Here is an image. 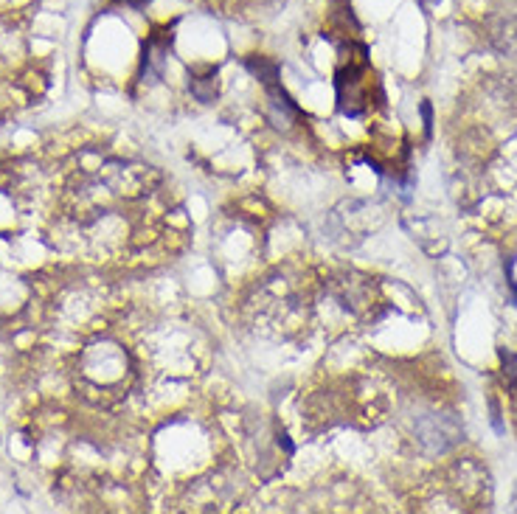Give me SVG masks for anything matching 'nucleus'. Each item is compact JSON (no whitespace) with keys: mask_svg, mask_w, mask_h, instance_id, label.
<instances>
[{"mask_svg":"<svg viewBox=\"0 0 517 514\" xmlns=\"http://www.w3.org/2000/svg\"><path fill=\"white\" fill-rule=\"evenodd\" d=\"M169 48H172V29L158 31V34H152L144 43V51H141V79L144 82L147 79H158L163 74Z\"/></svg>","mask_w":517,"mask_h":514,"instance_id":"1","label":"nucleus"},{"mask_svg":"<svg viewBox=\"0 0 517 514\" xmlns=\"http://www.w3.org/2000/svg\"><path fill=\"white\" fill-rule=\"evenodd\" d=\"M489 45L503 57L517 59V15H503L489 20Z\"/></svg>","mask_w":517,"mask_h":514,"instance_id":"2","label":"nucleus"},{"mask_svg":"<svg viewBox=\"0 0 517 514\" xmlns=\"http://www.w3.org/2000/svg\"><path fill=\"white\" fill-rule=\"evenodd\" d=\"M189 90L197 102L211 104L217 99V90H220V79H217V68H206L203 74L189 71Z\"/></svg>","mask_w":517,"mask_h":514,"instance_id":"3","label":"nucleus"},{"mask_svg":"<svg viewBox=\"0 0 517 514\" xmlns=\"http://www.w3.org/2000/svg\"><path fill=\"white\" fill-rule=\"evenodd\" d=\"M245 68L251 71L259 82H262V88H276V85H281V68H279V62L276 59H270V57H262V54H253V57L245 59Z\"/></svg>","mask_w":517,"mask_h":514,"instance_id":"4","label":"nucleus"},{"mask_svg":"<svg viewBox=\"0 0 517 514\" xmlns=\"http://www.w3.org/2000/svg\"><path fill=\"white\" fill-rule=\"evenodd\" d=\"M124 6H130V9H147L152 0H119Z\"/></svg>","mask_w":517,"mask_h":514,"instance_id":"5","label":"nucleus"},{"mask_svg":"<svg viewBox=\"0 0 517 514\" xmlns=\"http://www.w3.org/2000/svg\"><path fill=\"white\" fill-rule=\"evenodd\" d=\"M425 3H436V0H425Z\"/></svg>","mask_w":517,"mask_h":514,"instance_id":"6","label":"nucleus"}]
</instances>
